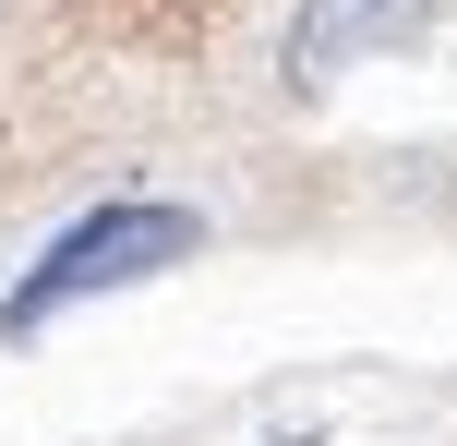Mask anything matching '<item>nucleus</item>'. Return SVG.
<instances>
[{
	"instance_id": "1",
	"label": "nucleus",
	"mask_w": 457,
	"mask_h": 446,
	"mask_svg": "<svg viewBox=\"0 0 457 446\" xmlns=\"http://www.w3.org/2000/svg\"><path fill=\"white\" fill-rule=\"evenodd\" d=\"M193 241H205L193 206H96L85 230H61V241L37 254V278L0 302V338H37L48 314L96 302V290H120V278H157V265H181Z\"/></svg>"
},
{
	"instance_id": "2",
	"label": "nucleus",
	"mask_w": 457,
	"mask_h": 446,
	"mask_svg": "<svg viewBox=\"0 0 457 446\" xmlns=\"http://www.w3.org/2000/svg\"><path fill=\"white\" fill-rule=\"evenodd\" d=\"M421 24H434V0H301L289 37H277V72H289L301 97H325L337 72L386 61V48H410Z\"/></svg>"
}]
</instances>
